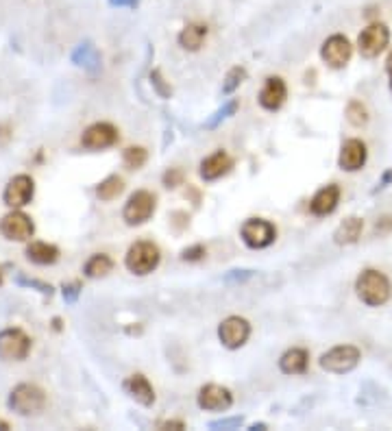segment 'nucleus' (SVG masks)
I'll list each match as a JSON object with an SVG mask.
<instances>
[{
  "label": "nucleus",
  "mask_w": 392,
  "mask_h": 431,
  "mask_svg": "<svg viewBox=\"0 0 392 431\" xmlns=\"http://www.w3.org/2000/svg\"><path fill=\"white\" fill-rule=\"evenodd\" d=\"M277 231L275 226L268 220L261 218H251L242 224V240L251 246V248H266L273 244Z\"/></svg>",
  "instance_id": "nucleus-8"
},
{
  "label": "nucleus",
  "mask_w": 392,
  "mask_h": 431,
  "mask_svg": "<svg viewBox=\"0 0 392 431\" xmlns=\"http://www.w3.org/2000/svg\"><path fill=\"white\" fill-rule=\"evenodd\" d=\"M347 118L353 126H362L369 122V111H366V107L360 103V100H353V103H349L347 107Z\"/></svg>",
  "instance_id": "nucleus-28"
},
{
  "label": "nucleus",
  "mask_w": 392,
  "mask_h": 431,
  "mask_svg": "<svg viewBox=\"0 0 392 431\" xmlns=\"http://www.w3.org/2000/svg\"><path fill=\"white\" fill-rule=\"evenodd\" d=\"M109 3H112V5H118V7H120V5L136 7V5H138V0H109Z\"/></svg>",
  "instance_id": "nucleus-37"
},
{
  "label": "nucleus",
  "mask_w": 392,
  "mask_h": 431,
  "mask_svg": "<svg viewBox=\"0 0 392 431\" xmlns=\"http://www.w3.org/2000/svg\"><path fill=\"white\" fill-rule=\"evenodd\" d=\"M251 336V324L240 318V316H231L220 322L218 327V338L227 348H240Z\"/></svg>",
  "instance_id": "nucleus-10"
},
{
  "label": "nucleus",
  "mask_w": 392,
  "mask_h": 431,
  "mask_svg": "<svg viewBox=\"0 0 392 431\" xmlns=\"http://www.w3.org/2000/svg\"><path fill=\"white\" fill-rule=\"evenodd\" d=\"M321 57L331 66V68H345L351 59V44L345 35H331L323 48Z\"/></svg>",
  "instance_id": "nucleus-12"
},
{
  "label": "nucleus",
  "mask_w": 392,
  "mask_h": 431,
  "mask_svg": "<svg viewBox=\"0 0 392 431\" xmlns=\"http://www.w3.org/2000/svg\"><path fill=\"white\" fill-rule=\"evenodd\" d=\"M26 257L35 264H55L59 260V248L52 246V244H46V242H31L26 246Z\"/></svg>",
  "instance_id": "nucleus-21"
},
{
  "label": "nucleus",
  "mask_w": 392,
  "mask_h": 431,
  "mask_svg": "<svg viewBox=\"0 0 392 431\" xmlns=\"http://www.w3.org/2000/svg\"><path fill=\"white\" fill-rule=\"evenodd\" d=\"M307 360H309V355H307L305 348H290V351H285L281 355L279 368L285 375H301L307 368Z\"/></svg>",
  "instance_id": "nucleus-20"
},
{
  "label": "nucleus",
  "mask_w": 392,
  "mask_h": 431,
  "mask_svg": "<svg viewBox=\"0 0 392 431\" xmlns=\"http://www.w3.org/2000/svg\"><path fill=\"white\" fill-rule=\"evenodd\" d=\"M31 351V340L20 329H5L0 334V360H24Z\"/></svg>",
  "instance_id": "nucleus-7"
},
{
  "label": "nucleus",
  "mask_w": 392,
  "mask_h": 431,
  "mask_svg": "<svg viewBox=\"0 0 392 431\" xmlns=\"http://www.w3.org/2000/svg\"><path fill=\"white\" fill-rule=\"evenodd\" d=\"M72 61L78 63V66H85V68H94L98 63V55H96L94 46L83 44V46H78V50L72 55Z\"/></svg>",
  "instance_id": "nucleus-26"
},
{
  "label": "nucleus",
  "mask_w": 392,
  "mask_h": 431,
  "mask_svg": "<svg viewBox=\"0 0 392 431\" xmlns=\"http://www.w3.org/2000/svg\"><path fill=\"white\" fill-rule=\"evenodd\" d=\"M244 77H247V70H244V68H233V70L227 74V81H225V85H222V94H231L235 87H238V85L244 81Z\"/></svg>",
  "instance_id": "nucleus-29"
},
{
  "label": "nucleus",
  "mask_w": 392,
  "mask_h": 431,
  "mask_svg": "<svg viewBox=\"0 0 392 431\" xmlns=\"http://www.w3.org/2000/svg\"><path fill=\"white\" fill-rule=\"evenodd\" d=\"M78 292H81V284H70V286H64V298L68 303H74L78 298Z\"/></svg>",
  "instance_id": "nucleus-34"
},
{
  "label": "nucleus",
  "mask_w": 392,
  "mask_h": 431,
  "mask_svg": "<svg viewBox=\"0 0 392 431\" xmlns=\"http://www.w3.org/2000/svg\"><path fill=\"white\" fill-rule=\"evenodd\" d=\"M205 255V248L201 246V244H196V246H192V248H186V250H183V260H186V262H196V260H201Z\"/></svg>",
  "instance_id": "nucleus-32"
},
{
  "label": "nucleus",
  "mask_w": 392,
  "mask_h": 431,
  "mask_svg": "<svg viewBox=\"0 0 392 431\" xmlns=\"http://www.w3.org/2000/svg\"><path fill=\"white\" fill-rule=\"evenodd\" d=\"M124 164L131 170H138L146 164V150L142 146H131L124 150Z\"/></svg>",
  "instance_id": "nucleus-27"
},
{
  "label": "nucleus",
  "mask_w": 392,
  "mask_h": 431,
  "mask_svg": "<svg viewBox=\"0 0 392 431\" xmlns=\"http://www.w3.org/2000/svg\"><path fill=\"white\" fill-rule=\"evenodd\" d=\"M357 296L371 308H379L390 298V281L379 270H364L355 284Z\"/></svg>",
  "instance_id": "nucleus-1"
},
{
  "label": "nucleus",
  "mask_w": 392,
  "mask_h": 431,
  "mask_svg": "<svg viewBox=\"0 0 392 431\" xmlns=\"http://www.w3.org/2000/svg\"><path fill=\"white\" fill-rule=\"evenodd\" d=\"M390 42V31L386 24H371L369 29H364L357 37V46H360V53L366 59H373L377 57L381 50L388 46Z\"/></svg>",
  "instance_id": "nucleus-6"
},
{
  "label": "nucleus",
  "mask_w": 392,
  "mask_h": 431,
  "mask_svg": "<svg viewBox=\"0 0 392 431\" xmlns=\"http://www.w3.org/2000/svg\"><path fill=\"white\" fill-rule=\"evenodd\" d=\"M124 388H126V392L133 396L138 403L146 405V408L155 403V390H153V386L148 384V379H146L144 375H131V377L126 379Z\"/></svg>",
  "instance_id": "nucleus-19"
},
{
  "label": "nucleus",
  "mask_w": 392,
  "mask_h": 431,
  "mask_svg": "<svg viewBox=\"0 0 392 431\" xmlns=\"http://www.w3.org/2000/svg\"><path fill=\"white\" fill-rule=\"evenodd\" d=\"M235 109H238V100H229V103H227V105H225L222 109H218V111L214 114V118L207 122V126H209V129H212V126H216V124H218L220 120H225L227 116H231V114H233Z\"/></svg>",
  "instance_id": "nucleus-30"
},
{
  "label": "nucleus",
  "mask_w": 392,
  "mask_h": 431,
  "mask_svg": "<svg viewBox=\"0 0 392 431\" xmlns=\"http://www.w3.org/2000/svg\"><path fill=\"white\" fill-rule=\"evenodd\" d=\"M285 96H287L285 83L279 77H271L266 79V85L259 92V105L268 111H275L285 103Z\"/></svg>",
  "instance_id": "nucleus-16"
},
{
  "label": "nucleus",
  "mask_w": 392,
  "mask_h": 431,
  "mask_svg": "<svg viewBox=\"0 0 392 431\" xmlns=\"http://www.w3.org/2000/svg\"><path fill=\"white\" fill-rule=\"evenodd\" d=\"M114 268V262L107 257V255H94L90 257V262L85 264V274L90 279H98V277H105V274H109Z\"/></svg>",
  "instance_id": "nucleus-25"
},
{
  "label": "nucleus",
  "mask_w": 392,
  "mask_h": 431,
  "mask_svg": "<svg viewBox=\"0 0 392 431\" xmlns=\"http://www.w3.org/2000/svg\"><path fill=\"white\" fill-rule=\"evenodd\" d=\"M181 181H183V170H179V168H172L164 174L166 188H177V186H181Z\"/></svg>",
  "instance_id": "nucleus-31"
},
{
  "label": "nucleus",
  "mask_w": 392,
  "mask_h": 431,
  "mask_svg": "<svg viewBox=\"0 0 392 431\" xmlns=\"http://www.w3.org/2000/svg\"><path fill=\"white\" fill-rule=\"evenodd\" d=\"M0 281H3V277H0Z\"/></svg>",
  "instance_id": "nucleus-39"
},
{
  "label": "nucleus",
  "mask_w": 392,
  "mask_h": 431,
  "mask_svg": "<svg viewBox=\"0 0 392 431\" xmlns=\"http://www.w3.org/2000/svg\"><path fill=\"white\" fill-rule=\"evenodd\" d=\"M338 200H340V188L338 186H327V188L319 190L316 196L311 198L309 210H311L314 216H327L338 207Z\"/></svg>",
  "instance_id": "nucleus-18"
},
{
  "label": "nucleus",
  "mask_w": 392,
  "mask_h": 431,
  "mask_svg": "<svg viewBox=\"0 0 392 431\" xmlns=\"http://www.w3.org/2000/svg\"><path fill=\"white\" fill-rule=\"evenodd\" d=\"M153 212H155V196L150 192H146V190H140L126 200L122 218H124L126 224L133 226V224L146 222L153 216Z\"/></svg>",
  "instance_id": "nucleus-5"
},
{
  "label": "nucleus",
  "mask_w": 392,
  "mask_h": 431,
  "mask_svg": "<svg viewBox=\"0 0 392 431\" xmlns=\"http://www.w3.org/2000/svg\"><path fill=\"white\" fill-rule=\"evenodd\" d=\"M388 74H390V87H392V53L388 55Z\"/></svg>",
  "instance_id": "nucleus-38"
},
{
  "label": "nucleus",
  "mask_w": 392,
  "mask_h": 431,
  "mask_svg": "<svg viewBox=\"0 0 392 431\" xmlns=\"http://www.w3.org/2000/svg\"><path fill=\"white\" fill-rule=\"evenodd\" d=\"M46 405V394L31 384H22L18 386L11 396H9V408L22 416H29V414H37L44 410Z\"/></svg>",
  "instance_id": "nucleus-3"
},
{
  "label": "nucleus",
  "mask_w": 392,
  "mask_h": 431,
  "mask_svg": "<svg viewBox=\"0 0 392 431\" xmlns=\"http://www.w3.org/2000/svg\"><path fill=\"white\" fill-rule=\"evenodd\" d=\"M233 403V396L227 388L216 386V384H209L205 388H201L198 392V405L203 410H212V412H222L229 410Z\"/></svg>",
  "instance_id": "nucleus-14"
},
{
  "label": "nucleus",
  "mask_w": 392,
  "mask_h": 431,
  "mask_svg": "<svg viewBox=\"0 0 392 431\" xmlns=\"http://www.w3.org/2000/svg\"><path fill=\"white\" fill-rule=\"evenodd\" d=\"M360 351L355 346H335L331 351H327L321 358V368L327 372H335V375H345L349 370H353L360 362Z\"/></svg>",
  "instance_id": "nucleus-4"
},
{
  "label": "nucleus",
  "mask_w": 392,
  "mask_h": 431,
  "mask_svg": "<svg viewBox=\"0 0 392 431\" xmlns=\"http://www.w3.org/2000/svg\"><path fill=\"white\" fill-rule=\"evenodd\" d=\"M124 264L133 274H148L160 264V248L153 242H136L129 248Z\"/></svg>",
  "instance_id": "nucleus-2"
},
{
  "label": "nucleus",
  "mask_w": 392,
  "mask_h": 431,
  "mask_svg": "<svg viewBox=\"0 0 392 431\" xmlns=\"http://www.w3.org/2000/svg\"><path fill=\"white\" fill-rule=\"evenodd\" d=\"M242 425V418H229V420H216V423H212L209 427L212 429H218V427H222V429H233V427H240Z\"/></svg>",
  "instance_id": "nucleus-35"
},
{
  "label": "nucleus",
  "mask_w": 392,
  "mask_h": 431,
  "mask_svg": "<svg viewBox=\"0 0 392 431\" xmlns=\"http://www.w3.org/2000/svg\"><path fill=\"white\" fill-rule=\"evenodd\" d=\"M150 79H153V83H155L157 92H160L162 96H166V98L170 96V87H166V85H164V79H162V74H160V72L155 70V72L150 74Z\"/></svg>",
  "instance_id": "nucleus-33"
},
{
  "label": "nucleus",
  "mask_w": 392,
  "mask_h": 431,
  "mask_svg": "<svg viewBox=\"0 0 392 431\" xmlns=\"http://www.w3.org/2000/svg\"><path fill=\"white\" fill-rule=\"evenodd\" d=\"M33 192H35V188H33V179H31V176L18 174V176H13V179H11V181L7 183V188H5V194H3L5 205H9V207H13V210L29 205L31 198H33Z\"/></svg>",
  "instance_id": "nucleus-11"
},
{
  "label": "nucleus",
  "mask_w": 392,
  "mask_h": 431,
  "mask_svg": "<svg viewBox=\"0 0 392 431\" xmlns=\"http://www.w3.org/2000/svg\"><path fill=\"white\" fill-rule=\"evenodd\" d=\"M186 425H183L181 420H168V423H160V429H183Z\"/></svg>",
  "instance_id": "nucleus-36"
},
{
  "label": "nucleus",
  "mask_w": 392,
  "mask_h": 431,
  "mask_svg": "<svg viewBox=\"0 0 392 431\" xmlns=\"http://www.w3.org/2000/svg\"><path fill=\"white\" fill-rule=\"evenodd\" d=\"M33 231H35L33 220L22 212H11L0 220V233H3L7 240L26 242V240H31Z\"/></svg>",
  "instance_id": "nucleus-9"
},
{
  "label": "nucleus",
  "mask_w": 392,
  "mask_h": 431,
  "mask_svg": "<svg viewBox=\"0 0 392 431\" xmlns=\"http://www.w3.org/2000/svg\"><path fill=\"white\" fill-rule=\"evenodd\" d=\"M362 220L360 218H355V216H351V218H347L343 224L338 226L335 229V242L338 244H353V242H357V238H360V233H362Z\"/></svg>",
  "instance_id": "nucleus-23"
},
{
  "label": "nucleus",
  "mask_w": 392,
  "mask_h": 431,
  "mask_svg": "<svg viewBox=\"0 0 392 431\" xmlns=\"http://www.w3.org/2000/svg\"><path fill=\"white\" fill-rule=\"evenodd\" d=\"M207 37V27L205 24H188L186 29L179 33V44L186 50H198Z\"/></svg>",
  "instance_id": "nucleus-22"
},
{
  "label": "nucleus",
  "mask_w": 392,
  "mask_h": 431,
  "mask_svg": "<svg viewBox=\"0 0 392 431\" xmlns=\"http://www.w3.org/2000/svg\"><path fill=\"white\" fill-rule=\"evenodd\" d=\"M118 140V129L109 122H96L92 124L90 129L83 133L81 138V144L85 148H92V150H100V148H107V146H114Z\"/></svg>",
  "instance_id": "nucleus-13"
},
{
  "label": "nucleus",
  "mask_w": 392,
  "mask_h": 431,
  "mask_svg": "<svg viewBox=\"0 0 392 431\" xmlns=\"http://www.w3.org/2000/svg\"><path fill=\"white\" fill-rule=\"evenodd\" d=\"M338 164L343 170L355 172L366 164V146L360 140H347L343 144V150H340Z\"/></svg>",
  "instance_id": "nucleus-15"
},
{
  "label": "nucleus",
  "mask_w": 392,
  "mask_h": 431,
  "mask_svg": "<svg viewBox=\"0 0 392 431\" xmlns=\"http://www.w3.org/2000/svg\"><path fill=\"white\" fill-rule=\"evenodd\" d=\"M233 166V159L225 153V150H218V153L209 155L207 159H203L201 164V176L205 181H214L218 176L227 174Z\"/></svg>",
  "instance_id": "nucleus-17"
},
{
  "label": "nucleus",
  "mask_w": 392,
  "mask_h": 431,
  "mask_svg": "<svg viewBox=\"0 0 392 431\" xmlns=\"http://www.w3.org/2000/svg\"><path fill=\"white\" fill-rule=\"evenodd\" d=\"M122 190H124V181L114 174V176H107V179L96 188V194L100 200H114L122 194Z\"/></svg>",
  "instance_id": "nucleus-24"
}]
</instances>
